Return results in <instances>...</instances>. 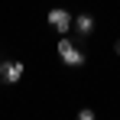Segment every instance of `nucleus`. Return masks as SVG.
Listing matches in <instances>:
<instances>
[{"instance_id": "f257e3e1", "label": "nucleus", "mask_w": 120, "mask_h": 120, "mask_svg": "<svg viewBox=\"0 0 120 120\" xmlns=\"http://www.w3.org/2000/svg\"><path fill=\"white\" fill-rule=\"evenodd\" d=\"M59 59L65 62L68 68H78V65H84V52H81L71 39H65V36H62V39H59Z\"/></svg>"}, {"instance_id": "f03ea898", "label": "nucleus", "mask_w": 120, "mask_h": 120, "mask_svg": "<svg viewBox=\"0 0 120 120\" xmlns=\"http://www.w3.org/2000/svg\"><path fill=\"white\" fill-rule=\"evenodd\" d=\"M23 71H26V65L16 59H10V62H0V81L3 84H16V81L23 78Z\"/></svg>"}, {"instance_id": "7ed1b4c3", "label": "nucleus", "mask_w": 120, "mask_h": 120, "mask_svg": "<svg viewBox=\"0 0 120 120\" xmlns=\"http://www.w3.org/2000/svg\"><path fill=\"white\" fill-rule=\"evenodd\" d=\"M45 20H49V26H52L55 33H68V29H71V13H68L65 7H52Z\"/></svg>"}, {"instance_id": "20e7f679", "label": "nucleus", "mask_w": 120, "mask_h": 120, "mask_svg": "<svg viewBox=\"0 0 120 120\" xmlns=\"http://www.w3.org/2000/svg\"><path fill=\"white\" fill-rule=\"evenodd\" d=\"M71 26L78 29L81 36H91L94 33V16L91 13H78V16H71Z\"/></svg>"}, {"instance_id": "39448f33", "label": "nucleus", "mask_w": 120, "mask_h": 120, "mask_svg": "<svg viewBox=\"0 0 120 120\" xmlns=\"http://www.w3.org/2000/svg\"><path fill=\"white\" fill-rule=\"evenodd\" d=\"M78 120H94V110H91V107H81V110H78Z\"/></svg>"}, {"instance_id": "423d86ee", "label": "nucleus", "mask_w": 120, "mask_h": 120, "mask_svg": "<svg viewBox=\"0 0 120 120\" xmlns=\"http://www.w3.org/2000/svg\"><path fill=\"white\" fill-rule=\"evenodd\" d=\"M117 52H120V39H117Z\"/></svg>"}]
</instances>
